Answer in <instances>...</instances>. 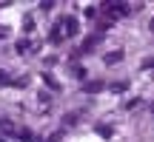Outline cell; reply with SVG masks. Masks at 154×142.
<instances>
[{
	"label": "cell",
	"mask_w": 154,
	"mask_h": 142,
	"mask_svg": "<svg viewBox=\"0 0 154 142\" xmlns=\"http://www.w3.org/2000/svg\"><path fill=\"white\" fill-rule=\"evenodd\" d=\"M63 26H66V34H77V31H80L77 17H66V20H63Z\"/></svg>",
	"instance_id": "6da1fadb"
}]
</instances>
